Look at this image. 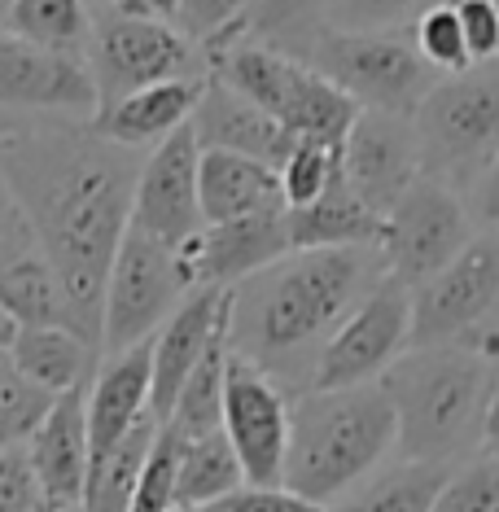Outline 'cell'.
I'll list each match as a JSON object with an SVG mask.
<instances>
[{"mask_svg": "<svg viewBox=\"0 0 499 512\" xmlns=\"http://www.w3.org/2000/svg\"><path fill=\"white\" fill-rule=\"evenodd\" d=\"M443 477L447 469H438V464L390 460L386 469H377L364 486H355L351 495H342L324 512H429Z\"/></svg>", "mask_w": 499, "mask_h": 512, "instance_id": "obj_26", "label": "cell"}, {"mask_svg": "<svg viewBox=\"0 0 499 512\" xmlns=\"http://www.w3.org/2000/svg\"><path fill=\"white\" fill-rule=\"evenodd\" d=\"M399 447L394 407L381 381L342 390H303L289 403L285 477L294 495L329 508L377 469H386Z\"/></svg>", "mask_w": 499, "mask_h": 512, "instance_id": "obj_4", "label": "cell"}, {"mask_svg": "<svg viewBox=\"0 0 499 512\" xmlns=\"http://www.w3.org/2000/svg\"><path fill=\"white\" fill-rule=\"evenodd\" d=\"M307 66L338 84L359 110H381V114H416L425 101V92L443 75H434L425 66V57L416 53L412 31H338L324 27L303 57Z\"/></svg>", "mask_w": 499, "mask_h": 512, "instance_id": "obj_6", "label": "cell"}, {"mask_svg": "<svg viewBox=\"0 0 499 512\" xmlns=\"http://www.w3.org/2000/svg\"><path fill=\"white\" fill-rule=\"evenodd\" d=\"M473 228L478 224H473L464 193L421 176L381 219L377 250L394 281L416 289L478 237Z\"/></svg>", "mask_w": 499, "mask_h": 512, "instance_id": "obj_10", "label": "cell"}, {"mask_svg": "<svg viewBox=\"0 0 499 512\" xmlns=\"http://www.w3.org/2000/svg\"><path fill=\"white\" fill-rule=\"evenodd\" d=\"M464 31V44H469L473 66L482 62H499V5L495 0H451Z\"/></svg>", "mask_w": 499, "mask_h": 512, "instance_id": "obj_41", "label": "cell"}, {"mask_svg": "<svg viewBox=\"0 0 499 512\" xmlns=\"http://www.w3.org/2000/svg\"><path fill=\"white\" fill-rule=\"evenodd\" d=\"M499 381V329L447 346H408L381 377L394 407V460L456 469L482 451V421Z\"/></svg>", "mask_w": 499, "mask_h": 512, "instance_id": "obj_3", "label": "cell"}, {"mask_svg": "<svg viewBox=\"0 0 499 512\" xmlns=\"http://www.w3.org/2000/svg\"><path fill=\"white\" fill-rule=\"evenodd\" d=\"M154 438H158V421L145 416L141 425H132L119 442H110L106 451H92L79 508L84 512H127L136 482H141V473H145V460H149V451H154Z\"/></svg>", "mask_w": 499, "mask_h": 512, "instance_id": "obj_25", "label": "cell"}, {"mask_svg": "<svg viewBox=\"0 0 499 512\" xmlns=\"http://www.w3.org/2000/svg\"><path fill=\"white\" fill-rule=\"evenodd\" d=\"M246 9H250V0H180L171 27L184 40H193L202 49V57H211L224 44L246 36Z\"/></svg>", "mask_w": 499, "mask_h": 512, "instance_id": "obj_33", "label": "cell"}, {"mask_svg": "<svg viewBox=\"0 0 499 512\" xmlns=\"http://www.w3.org/2000/svg\"><path fill=\"white\" fill-rule=\"evenodd\" d=\"M429 180L469 193L499 149V62L443 75L412 114Z\"/></svg>", "mask_w": 499, "mask_h": 512, "instance_id": "obj_5", "label": "cell"}, {"mask_svg": "<svg viewBox=\"0 0 499 512\" xmlns=\"http://www.w3.org/2000/svg\"><path fill=\"white\" fill-rule=\"evenodd\" d=\"M246 482L241 460L232 451V442L224 438V429L193 442H180V460H176V508H211L224 495H232Z\"/></svg>", "mask_w": 499, "mask_h": 512, "instance_id": "obj_27", "label": "cell"}, {"mask_svg": "<svg viewBox=\"0 0 499 512\" xmlns=\"http://www.w3.org/2000/svg\"><path fill=\"white\" fill-rule=\"evenodd\" d=\"M211 512H324L320 504L294 495L289 486H254L241 482L232 495H224L219 504H211Z\"/></svg>", "mask_w": 499, "mask_h": 512, "instance_id": "obj_42", "label": "cell"}, {"mask_svg": "<svg viewBox=\"0 0 499 512\" xmlns=\"http://www.w3.org/2000/svg\"><path fill=\"white\" fill-rule=\"evenodd\" d=\"M197 202H202L206 224H224V219L281 211V176L276 167L246 154H228V149H202L197 162Z\"/></svg>", "mask_w": 499, "mask_h": 512, "instance_id": "obj_22", "label": "cell"}, {"mask_svg": "<svg viewBox=\"0 0 499 512\" xmlns=\"http://www.w3.org/2000/svg\"><path fill=\"white\" fill-rule=\"evenodd\" d=\"M197 162H202V145L189 123L149 149L132 189V228L149 232L162 246H189L206 228L197 202Z\"/></svg>", "mask_w": 499, "mask_h": 512, "instance_id": "obj_14", "label": "cell"}, {"mask_svg": "<svg viewBox=\"0 0 499 512\" xmlns=\"http://www.w3.org/2000/svg\"><path fill=\"white\" fill-rule=\"evenodd\" d=\"M101 97L84 57L49 53L0 27V114L92 123Z\"/></svg>", "mask_w": 499, "mask_h": 512, "instance_id": "obj_13", "label": "cell"}, {"mask_svg": "<svg viewBox=\"0 0 499 512\" xmlns=\"http://www.w3.org/2000/svg\"><path fill=\"white\" fill-rule=\"evenodd\" d=\"M469 215H473V224H482V228H499V149H495V158L486 162L478 184L469 189Z\"/></svg>", "mask_w": 499, "mask_h": 512, "instance_id": "obj_43", "label": "cell"}, {"mask_svg": "<svg viewBox=\"0 0 499 512\" xmlns=\"http://www.w3.org/2000/svg\"><path fill=\"white\" fill-rule=\"evenodd\" d=\"M9 9H14V0H0V27H5V18H9Z\"/></svg>", "mask_w": 499, "mask_h": 512, "instance_id": "obj_47", "label": "cell"}, {"mask_svg": "<svg viewBox=\"0 0 499 512\" xmlns=\"http://www.w3.org/2000/svg\"><path fill=\"white\" fill-rule=\"evenodd\" d=\"M88 71L101 106H106L114 97L162 84V79H206V57L171 22L149 18L119 0V5H106L92 18Z\"/></svg>", "mask_w": 499, "mask_h": 512, "instance_id": "obj_8", "label": "cell"}, {"mask_svg": "<svg viewBox=\"0 0 499 512\" xmlns=\"http://www.w3.org/2000/svg\"><path fill=\"white\" fill-rule=\"evenodd\" d=\"M224 368H228V329L215 337V346L202 355V364L189 372V381L180 386L176 403H171L167 429L176 442H193V438H206L224 425Z\"/></svg>", "mask_w": 499, "mask_h": 512, "instance_id": "obj_28", "label": "cell"}, {"mask_svg": "<svg viewBox=\"0 0 499 512\" xmlns=\"http://www.w3.org/2000/svg\"><path fill=\"white\" fill-rule=\"evenodd\" d=\"M495 5H499V0H495Z\"/></svg>", "mask_w": 499, "mask_h": 512, "instance_id": "obj_51", "label": "cell"}, {"mask_svg": "<svg viewBox=\"0 0 499 512\" xmlns=\"http://www.w3.org/2000/svg\"><path fill=\"white\" fill-rule=\"evenodd\" d=\"M189 259V272L197 289H232L246 276L272 267L276 259H285L294 250L289 241V219L285 206L281 211H259V215H241V219H224V224H206L189 246H180Z\"/></svg>", "mask_w": 499, "mask_h": 512, "instance_id": "obj_16", "label": "cell"}, {"mask_svg": "<svg viewBox=\"0 0 499 512\" xmlns=\"http://www.w3.org/2000/svg\"><path fill=\"white\" fill-rule=\"evenodd\" d=\"M228 329V289H193L154 333V381H149V412L162 425L176 403L189 372L202 364V355L215 346V337Z\"/></svg>", "mask_w": 499, "mask_h": 512, "instance_id": "obj_17", "label": "cell"}, {"mask_svg": "<svg viewBox=\"0 0 499 512\" xmlns=\"http://www.w3.org/2000/svg\"><path fill=\"white\" fill-rule=\"evenodd\" d=\"M106 5H119V0H106Z\"/></svg>", "mask_w": 499, "mask_h": 512, "instance_id": "obj_50", "label": "cell"}, {"mask_svg": "<svg viewBox=\"0 0 499 512\" xmlns=\"http://www.w3.org/2000/svg\"><path fill=\"white\" fill-rule=\"evenodd\" d=\"M289 403L294 394L281 390L259 364L228 346L224 368V438L241 460V473L254 486H281L285 451H289Z\"/></svg>", "mask_w": 499, "mask_h": 512, "instance_id": "obj_12", "label": "cell"}, {"mask_svg": "<svg viewBox=\"0 0 499 512\" xmlns=\"http://www.w3.org/2000/svg\"><path fill=\"white\" fill-rule=\"evenodd\" d=\"M0 307L18 329H27V324H71L62 281H57V272L44 254H31V259L0 272Z\"/></svg>", "mask_w": 499, "mask_h": 512, "instance_id": "obj_30", "label": "cell"}, {"mask_svg": "<svg viewBox=\"0 0 499 512\" xmlns=\"http://www.w3.org/2000/svg\"><path fill=\"white\" fill-rule=\"evenodd\" d=\"M202 84L206 79H162V84L114 97L92 114V132L132 149V154H149L154 145H162L171 132H180L193 119Z\"/></svg>", "mask_w": 499, "mask_h": 512, "instance_id": "obj_21", "label": "cell"}, {"mask_svg": "<svg viewBox=\"0 0 499 512\" xmlns=\"http://www.w3.org/2000/svg\"><path fill=\"white\" fill-rule=\"evenodd\" d=\"M412 346V289L386 272L368 298L338 324L311 368L307 390H342L381 381L386 368Z\"/></svg>", "mask_w": 499, "mask_h": 512, "instance_id": "obj_11", "label": "cell"}, {"mask_svg": "<svg viewBox=\"0 0 499 512\" xmlns=\"http://www.w3.org/2000/svg\"><path fill=\"white\" fill-rule=\"evenodd\" d=\"M149 381H154V337L127 351L101 355L84 386V416H88V447L106 451L149 412ZM92 460V456H88Z\"/></svg>", "mask_w": 499, "mask_h": 512, "instance_id": "obj_18", "label": "cell"}, {"mask_svg": "<svg viewBox=\"0 0 499 512\" xmlns=\"http://www.w3.org/2000/svg\"><path fill=\"white\" fill-rule=\"evenodd\" d=\"M324 14H329V0H250L246 40H259L289 57H307L311 40L329 27Z\"/></svg>", "mask_w": 499, "mask_h": 512, "instance_id": "obj_31", "label": "cell"}, {"mask_svg": "<svg viewBox=\"0 0 499 512\" xmlns=\"http://www.w3.org/2000/svg\"><path fill=\"white\" fill-rule=\"evenodd\" d=\"M0 171L36 224L44 259L62 281L71 324L97 346L106 276L132 224L141 154L97 136L92 123L31 119L0 127Z\"/></svg>", "mask_w": 499, "mask_h": 512, "instance_id": "obj_1", "label": "cell"}, {"mask_svg": "<svg viewBox=\"0 0 499 512\" xmlns=\"http://www.w3.org/2000/svg\"><path fill=\"white\" fill-rule=\"evenodd\" d=\"M429 5H443V0H329L324 22L338 31H394L412 27Z\"/></svg>", "mask_w": 499, "mask_h": 512, "instance_id": "obj_37", "label": "cell"}, {"mask_svg": "<svg viewBox=\"0 0 499 512\" xmlns=\"http://www.w3.org/2000/svg\"><path fill=\"white\" fill-rule=\"evenodd\" d=\"M57 512H84V508H79V504H75V508H57Z\"/></svg>", "mask_w": 499, "mask_h": 512, "instance_id": "obj_49", "label": "cell"}, {"mask_svg": "<svg viewBox=\"0 0 499 512\" xmlns=\"http://www.w3.org/2000/svg\"><path fill=\"white\" fill-rule=\"evenodd\" d=\"M499 329V232H482L412 289V346L469 342Z\"/></svg>", "mask_w": 499, "mask_h": 512, "instance_id": "obj_9", "label": "cell"}, {"mask_svg": "<svg viewBox=\"0 0 499 512\" xmlns=\"http://www.w3.org/2000/svg\"><path fill=\"white\" fill-rule=\"evenodd\" d=\"M338 167H342V149L320 145V141H294L289 145V154H285V162L276 167L285 206L316 202V197L329 189V180L338 176Z\"/></svg>", "mask_w": 499, "mask_h": 512, "instance_id": "obj_35", "label": "cell"}, {"mask_svg": "<svg viewBox=\"0 0 499 512\" xmlns=\"http://www.w3.org/2000/svg\"><path fill=\"white\" fill-rule=\"evenodd\" d=\"M53 399L57 394L40 390L36 381L22 377L9 351L0 346V451H14L36 434V425L49 416Z\"/></svg>", "mask_w": 499, "mask_h": 512, "instance_id": "obj_32", "label": "cell"}, {"mask_svg": "<svg viewBox=\"0 0 499 512\" xmlns=\"http://www.w3.org/2000/svg\"><path fill=\"white\" fill-rule=\"evenodd\" d=\"M197 289L189 259L176 246H162L149 232L127 224L119 250H114L106 276V302H101V355L127 351L149 342L167 316Z\"/></svg>", "mask_w": 499, "mask_h": 512, "instance_id": "obj_7", "label": "cell"}, {"mask_svg": "<svg viewBox=\"0 0 499 512\" xmlns=\"http://www.w3.org/2000/svg\"><path fill=\"white\" fill-rule=\"evenodd\" d=\"M176 460H180V442L158 425L154 451L145 460V473L136 482L127 512H176Z\"/></svg>", "mask_w": 499, "mask_h": 512, "instance_id": "obj_38", "label": "cell"}, {"mask_svg": "<svg viewBox=\"0 0 499 512\" xmlns=\"http://www.w3.org/2000/svg\"><path fill=\"white\" fill-rule=\"evenodd\" d=\"M14 333H18V324L5 316V307H0V346H9V337H14Z\"/></svg>", "mask_w": 499, "mask_h": 512, "instance_id": "obj_46", "label": "cell"}, {"mask_svg": "<svg viewBox=\"0 0 499 512\" xmlns=\"http://www.w3.org/2000/svg\"><path fill=\"white\" fill-rule=\"evenodd\" d=\"M9 359L27 381H36L49 394H66L88 386L101 351L71 324H27L9 337Z\"/></svg>", "mask_w": 499, "mask_h": 512, "instance_id": "obj_23", "label": "cell"}, {"mask_svg": "<svg viewBox=\"0 0 499 512\" xmlns=\"http://www.w3.org/2000/svg\"><path fill=\"white\" fill-rule=\"evenodd\" d=\"M189 127L202 149H228V154L259 158V162H268V167H281L289 145H294V136H289L268 110H259L254 101L232 92L224 79H215V75H206Z\"/></svg>", "mask_w": 499, "mask_h": 512, "instance_id": "obj_20", "label": "cell"}, {"mask_svg": "<svg viewBox=\"0 0 499 512\" xmlns=\"http://www.w3.org/2000/svg\"><path fill=\"white\" fill-rule=\"evenodd\" d=\"M0 512H53L22 447L0 451Z\"/></svg>", "mask_w": 499, "mask_h": 512, "instance_id": "obj_40", "label": "cell"}, {"mask_svg": "<svg viewBox=\"0 0 499 512\" xmlns=\"http://www.w3.org/2000/svg\"><path fill=\"white\" fill-rule=\"evenodd\" d=\"M176 512H211V508H176Z\"/></svg>", "mask_w": 499, "mask_h": 512, "instance_id": "obj_48", "label": "cell"}, {"mask_svg": "<svg viewBox=\"0 0 499 512\" xmlns=\"http://www.w3.org/2000/svg\"><path fill=\"white\" fill-rule=\"evenodd\" d=\"M429 512H499V464L491 456H469L447 469Z\"/></svg>", "mask_w": 499, "mask_h": 512, "instance_id": "obj_36", "label": "cell"}, {"mask_svg": "<svg viewBox=\"0 0 499 512\" xmlns=\"http://www.w3.org/2000/svg\"><path fill=\"white\" fill-rule=\"evenodd\" d=\"M285 219H289V241H294V250L377 246V237H381V215L373 206L359 202L355 189L342 176V167L316 202L285 206Z\"/></svg>", "mask_w": 499, "mask_h": 512, "instance_id": "obj_24", "label": "cell"}, {"mask_svg": "<svg viewBox=\"0 0 499 512\" xmlns=\"http://www.w3.org/2000/svg\"><path fill=\"white\" fill-rule=\"evenodd\" d=\"M92 5L88 0H14L5 27L49 53L84 57L92 49Z\"/></svg>", "mask_w": 499, "mask_h": 512, "instance_id": "obj_29", "label": "cell"}, {"mask_svg": "<svg viewBox=\"0 0 499 512\" xmlns=\"http://www.w3.org/2000/svg\"><path fill=\"white\" fill-rule=\"evenodd\" d=\"M381 276L377 246L289 250L228 289V346L281 381L285 394H303L324 342Z\"/></svg>", "mask_w": 499, "mask_h": 512, "instance_id": "obj_2", "label": "cell"}, {"mask_svg": "<svg viewBox=\"0 0 499 512\" xmlns=\"http://www.w3.org/2000/svg\"><path fill=\"white\" fill-rule=\"evenodd\" d=\"M342 176L364 206L386 219V211L425 176L421 136L408 114L359 110L342 141Z\"/></svg>", "mask_w": 499, "mask_h": 512, "instance_id": "obj_15", "label": "cell"}, {"mask_svg": "<svg viewBox=\"0 0 499 512\" xmlns=\"http://www.w3.org/2000/svg\"><path fill=\"white\" fill-rule=\"evenodd\" d=\"M31 254H44L36 224H31V215H27V206H22V197L14 193V184L0 171V272L31 259Z\"/></svg>", "mask_w": 499, "mask_h": 512, "instance_id": "obj_39", "label": "cell"}, {"mask_svg": "<svg viewBox=\"0 0 499 512\" xmlns=\"http://www.w3.org/2000/svg\"><path fill=\"white\" fill-rule=\"evenodd\" d=\"M123 5L141 9V14H149V18L171 22V18H176V9H180V0H123Z\"/></svg>", "mask_w": 499, "mask_h": 512, "instance_id": "obj_45", "label": "cell"}, {"mask_svg": "<svg viewBox=\"0 0 499 512\" xmlns=\"http://www.w3.org/2000/svg\"><path fill=\"white\" fill-rule=\"evenodd\" d=\"M482 456H491L499 464V381H495L491 407H486V421H482Z\"/></svg>", "mask_w": 499, "mask_h": 512, "instance_id": "obj_44", "label": "cell"}, {"mask_svg": "<svg viewBox=\"0 0 499 512\" xmlns=\"http://www.w3.org/2000/svg\"><path fill=\"white\" fill-rule=\"evenodd\" d=\"M31 460L44 499L57 508H75L84 499V482H88V416H84V386L57 394L49 416L36 425V434L22 442Z\"/></svg>", "mask_w": 499, "mask_h": 512, "instance_id": "obj_19", "label": "cell"}, {"mask_svg": "<svg viewBox=\"0 0 499 512\" xmlns=\"http://www.w3.org/2000/svg\"><path fill=\"white\" fill-rule=\"evenodd\" d=\"M408 31H412L416 53L425 57V66L434 75H460V71H469L473 66L469 44H464V31H460V18H456V5H451V0L429 5Z\"/></svg>", "mask_w": 499, "mask_h": 512, "instance_id": "obj_34", "label": "cell"}]
</instances>
